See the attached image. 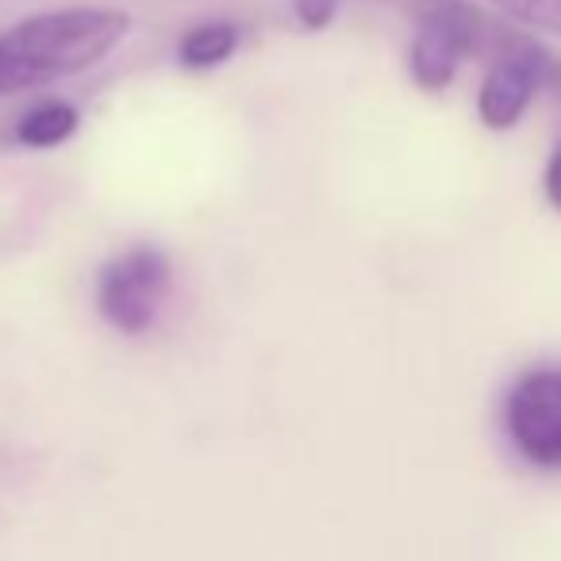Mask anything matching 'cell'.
I'll use <instances>...</instances> for the list:
<instances>
[{
  "label": "cell",
  "instance_id": "9c48e42d",
  "mask_svg": "<svg viewBox=\"0 0 561 561\" xmlns=\"http://www.w3.org/2000/svg\"><path fill=\"white\" fill-rule=\"evenodd\" d=\"M542 196L553 211H561V142L550 150V158L542 165Z\"/></svg>",
  "mask_w": 561,
  "mask_h": 561
},
{
  "label": "cell",
  "instance_id": "6da1fadb",
  "mask_svg": "<svg viewBox=\"0 0 561 561\" xmlns=\"http://www.w3.org/2000/svg\"><path fill=\"white\" fill-rule=\"evenodd\" d=\"M131 32L119 9H58L20 20L0 35V96L78 78L108 58Z\"/></svg>",
  "mask_w": 561,
  "mask_h": 561
},
{
  "label": "cell",
  "instance_id": "5b68a950",
  "mask_svg": "<svg viewBox=\"0 0 561 561\" xmlns=\"http://www.w3.org/2000/svg\"><path fill=\"white\" fill-rule=\"evenodd\" d=\"M239 43H242L239 24H231V20H208V24H196L181 35L178 62L185 66V70H196V73L219 70V66L234 58Z\"/></svg>",
  "mask_w": 561,
  "mask_h": 561
},
{
  "label": "cell",
  "instance_id": "7a4b0ae2",
  "mask_svg": "<svg viewBox=\"0 0 561 561\" xmlns=\"http://www.w3.org/2000/svg\"><path fill=\"white\" fill-rule=\"evenodd\" d=\"M492 16L469 0H415V35L408 47V73L423 93H446L461 62L481 55Z\"/></svg>",
  "mask_w": 561,
  "mask_h": 561
},
{
  "label": "cell",
  "instance_id": "8fae6325",
  "mask_svg": "<svg viewBox=\"0 0 561 561\" xmlns=\"http://www.w3.org/2000/svg\"><path fill=\"white\" fill-rule=\"evenodd\" d=\"M492 4H500V0H492Z\"/></svg>",
  "mask_w": 561,
  "mask_h": 561
},
{
  "label": "cell",
  "instance_id": "30bf717a",
  "mask_svg": "<svg viewBox=\"0 0 561 561\" xmlns=\"http://www.w3.org/2000/svg\"><path fill=\"white\" fill-rule=\"evenodd\" d=\"M553 96H558V101H561V85H558V89H553Z\"/></svg>",
  "mask_w": 561,
  "mask_h": 561
},
{
  "label": "cell",
  "instance_id": "52a82bcc",
  "mask_svg": "<svg viewBox=\"0 0 561 561\" xmlns=\"http://www.w3.org/2000/svg\"><path fill=\"white\" fill-rule=\"evenodd\" d=\"M500 9L523 32L561 39V0H500Z\"/></svg>",
  "mask_w": 561,
  "mask_h": 561
},
{
  "label": "cell",
  "instance_id": "277c9868",
  "mask_svg": "<svg viewBox=\"0 0 561 561\" xmlns=\"http://www.w3.org/2000/svg\"><path fill=\"white\" fill-rule=\"evenodd\" d=\"M504 435L512 450L542 473H561V366L523 369L504 392Z\"/></svg>",
  "mask_w": 561,
  "mask_h": 561
},
{
  "label": "cell",
  "instance_id": "ba28073f",
  "mask_svg": "<svg viewBox=\"0 0 561 561\" xmlns=\"http://www.w3.org/2000/svg\"><path fill=\"white\" fill-rule=\"evenodd\" d=\"M339 9H343V0H293V12H297V20L308 27V32L331 27V20L339 16Z\"/></svg>",
  "mask_w": 561,
  "mask_h": 561
},
{
  "label": "cell",
  "instance_id": "8992f818",
  "mask_svg": "<svg viewBox=\"0 0 561 561\" xmlns=\"http://www.w3.org/2000/svg\"><path fill=\"white\" fill-rule=\"evenodd\" d=\"M78 131V108L70 101H39L20 116L16 142L32 150H55L73 139Z\"/></svg>",
  "mask_w": 561,
  "mask_h": 561
},
{
  "label": "cell",
  "instance_id": "3957f363",
  "mask_svg": "<svg viewBox=\"0 0 561 561\" xmlns=\"http://www.w3.org/2000/svg\"><path fill=\"white\" fill-rule=\"evenodd\" d=\"M173 289V265L165 250L139 242L101 265L96 273V312L119 335H147Z\"/></svg>",
  "mask_w": 561,
  "mask_h": 561
}]
</instances>
